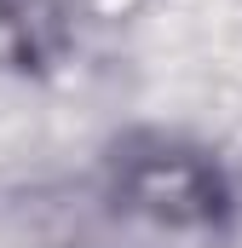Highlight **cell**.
Wrapping results in <instances>:
<instances>
[{"label":"cell","mask_w":242,"mask_h":248,"mask_svg":"<svg viewBox=\"0 0 242 248\" xmlns=\"http://www.w3.org/2000/svg\"><path fill=\"white\" fill-rule=\"evenodd\" d=\"M127 208L162 225H202L219 208V173L190 150H150L127 162Z\"/></svg>","instance_id":"6da1fadb"}]
</instances>
